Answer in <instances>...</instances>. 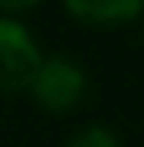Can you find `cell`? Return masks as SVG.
Returning a JSON list of instances; mask_svg holds the SVG:
<instances>
[{"label":"cell","instance_id":"3","mask_svg":"<svg viewBox=\"0 0 144 147\" xmlns=\"http://www.w3.org/2000/svg\"><path fill=\"white\" fill-rule=\"evenodd\" d=\"M66 13L92 30H118L144 16V0H62Z\"/></svg>","mask_w":144,"mask_h":147},{"label":"cell","instance_id":"2","mask_svg":"<svg viewBox=\"0 0 144 147\" xmlns=\"http://www.w3.org/2000/svg\"><path fill=\"white\" fill-rule=\"evenodd\" d=\"M43 53L33 33L16 16H0V95L26 92Z\"/></svg>","mask_w":144,"mask_h":147},{"label":"cell","instance_id":"4","mask_svg":"<svg viewBox=\"0 0 144 147\" xmlns=\"http://www.w3.org/2000/svg\"><path fill=\"white\" fill-rule=\"evenodd\" d=\"M66 147H124V144L108 124H85L66 141Z\"/></svg>","mask_w":144,"mask_h":147},{"label":"cell","instance_id":"5","mask_svg":"<svg viewBox=\"0 0 144 147\" xmlns=\"http://www.w3.org/2000/svg\"><path fill=\"white\" fill-rule=\"evenodd\" d=\"M43 0H0V13L3 16H13V13H26L33 7H39Z\"/></svg>","mask_w":144,"mask_h":147},{"label":"cell","instance_id":"1","mask_svg":"<svg viewBox=\"0 0 144 147\" xmlns=\"http://www.w3.org/2000/svg\"><path fill=\"white\" fill-rule=\"evenodd\" d=\"M26 92L49 115H69V111H75L85 101L89 75L69 56H43V62H39Z\"/></svg>","mask_w":144,"mask_h":147}]
</instances>
